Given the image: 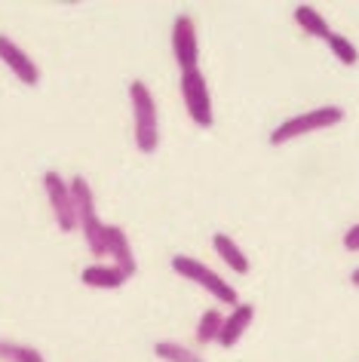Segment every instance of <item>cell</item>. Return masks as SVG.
Here are the masks:
<instances>
[{"instance_id": "cell-1", "label": "cell", "mask_w": 359, "mask_h": 362, "mask_svg": "<svg viewBox=\"0 0 359 362\" xmlns=\"http://www.w3.org/2000/svg\"><path fill=\"white\" fill-rule=\"evenodd\" d=\"M129 102H132V123H136V148L141 153H154L160 148V120H157V102L151 95L148 83L132 80Z\"/></svg>"}, {"instance_id": "cell-2", "label": "cell", "mask_w": 359, "mask_h": 362, "mask_svg": "<svg viewBox=\"0 0 359 362\" xmlns=\"http://www.w3.org/2000/svg\"><path fill=\"white\" fill-rule=\"evenodd\" d=\"M344 120V107L338 105H326V107H313V111H304V114H295L289 120H283L276 129L271 132V144H289L292 139L298 135H307V132H322L329 126H338Z\"/></svg>"}, {"instance_id": "cell-3", "label": "cell", "mask_w": 359, "mask_h": 362, "mask_svg": "<svg viewBox=\"0 0 359 362\" xmlns=\"http://www.w3.org/2000/svg\"><path fill=\"white\" fill-rule=\"evenodd\" d=\"M172 270H175L178 276H184V279H191V283H196L200 288H206V292H209L215 301L233 304V307L240 304L237 288H233L228 279H221L209 264H203V261H196L191 255H172Z\"/></svg>"}, {"instance_id": "cell-4", "label": "cell", "mask_w": 359, "mask_h": 362, "mask_svg": "<svg viewBox=\"0 0 359 362\" xmlns=\"http://www.w3.org/2000/svg\"><path fill=\"white\" fill-rule=\"evenodd\" d=\"M182 98H184L187 117H191L200 129H209V126L215 123V111H212L209 86H206V77H203L200 68L184 71L182 74Z\"/></svg>"}, {"instance_id": "cell-5", "label": "cell", "mask_w": 359, "mask_h": 362, "mask_svg": "<svg viewBox=\"0 0 359 362\" xmlns=\"http://www.w3.org/2000/svg\"><path fill=\"white\" fill-rule=\"evenodd\" d=\"M43 191H47V200H49V209H52V218H56L59 230H77L80 221H77V209H74V197H71V181H65L59 172H43Z\"/></svg>"}, {"instance_id": "cell-6", "label": "cell", "mask_w": 359, "mask_h": 362, "mask_svg": "<svg viewBox=\"0 0 359 362\" xmlns=\"http://www.w3.org/2000/svg\"><path fill=\"white\" fill-rule=\"evenodd\" d=\"M172 52H175V65L184 71L200 68V40H196V22L187 13L175 16L172 25Z\"/></svg>"}, {"instance_id": "cell-7", "label": "cell", "mask_w": 359, "mask_h": 362, "mask_svg": "<svg viewBox=\"0 0 359 362\" xmlns=\"http://www.w3.org/2000/svg\"><path fill=\"white\" fill-rule=\"evenodd\" d=\"M0 62H4V65L10 68L13 74L22 80V83H28V86H37L40 83L37 62H34L13 37H6V34H0Z\"/></svg>"}, {"instance_id": "cell-8", "label": "cell", "mask_w": 359, "mask_h": 362, "mask_svg": "<svg viewBox=\"0 0 359 362\" xmlns=\"http://www.w3.org/2000/svg\"><path fill=\"white\" fill-rule=\"evenodd\" d=\"M105 252L114 258V264L123 270L126 276H136L139 261L132 255V243L126 237V230L117 228V224H105Z\"/></svg>"}, {"instance_id": "cell-9", "label": "cell", "mask_w": 359, "mask_h": 362, "mask_svg": "<svg viewBox=\"0 0 359 362\" xmlns=\"http://www.w3.org/2000/svg\"><path fill=\"white\" fill-rule=\"evenodd\" d=\"M252 320H255V307L252 304H237L230 310V316H224V325H221L218 341L215 344H221V347H237L240 338L246 334V329L252 325Z\"/></svg>"}, {"instance_id": "cell-10", "label": "cell", "mask_w": 359, "mask_h": 362, "mask_svg": "<svg viewBox=\"0 0 359 362\" xmlns=\"http://www.w3.org/2000/svg\"><path fill=\"white\" fill-rule=\"evenodd\" d=\"M80 279H83V286H89V288H120L129 276L117 264H89V267H83Z\"/></svg>"}, {"instance_id": "cell-11", "label": "cell", "mask_w": 359, "mask_h": 362, "mask_svg": "<svg viewBox=\"0 0 359 362\" xmlns=\"http://www.w3.org/2000/svg\"><path fill=\"white\" fill-rule=\"evenodd\" d=\"M212 249H215V255H218L224 264H228L233 274H249V255H243V249L237 246V243H233L228 233H215L212 237Z\"/></svg>"}, {"instance_id": "cell-12", "label": "cell", "mask_w": 359, "mask_h": 362, "mask_svg": "<svg viewBox=\"0 0 359 362\" xmlns=\"http://www.w3.org/2000/svg\"><path fill=\"white\" fill-rule=\"evenodd\" d=\"M295 22H298V28H304L310 34V37H319V40H329L331 37V28H329V22L322 19V13L317 10V6H310V4H298L295 6Z\"/></svg>"}, {"instance_id": "cell-13", "label": "cell", "mask_w": 359, "mask_h": 362, "mask_svg": "<svg viewBox=\"0 0 359 362\" xmlns=\"http://www.w3.org/2000/svg\"><path fill=\"white\" fill-rule=\"evenodd\" d=\"M154 356L163 359V362H203L200 353H194L191 347L175 344V341H157L154 344Z\"/></svg>"}, {"instance_id": "cell-14", "label": "cell", "mask_w": 359, "mask_h": 362, "mask_svg": "<svg viewBox=\"0 0 359 362\" xmlns=\"http://www.w3.org/2000/svg\"><path fill=\"white\" fill-rule=\"evenodd\" d=\"M221 325H224V316L215 310V307H209V310L200 316V322H196V344H200V347H206V344H215V341H218Z\"/></svg>"}, {"instance_id": "cell-15", "label": "cell", "mask_w": 359, "mask_h": 362, "mask_svg": "<svg viewBox=\"0 0 359 362\" xmlns=\"http://www.w3.org/2000/svg\"><path fill=\"white\" fill-rule=\"evenodd\" d=\"M0 359L4 362H47L40 350L28 347V344H16V341H0Z\"/></svg>"}, {"instance_id": "cell-16", "label": "cell", "mask_w": 359, "mask_h": 362, "mask_svg": "<svg viewBox=\"0 0 359 362\" xmlns=\"http://www.w3.org/2000/svg\"><path fill=\"white\" fill-rule=\"evenodd\" d=\"M326 43H329V49L335 52V59L341 62V65H356L359 62V49L344 37V34H331Z\"/></svg>"}, {"instance_id": "cell-17", "label": "cell", "mask_w": 359, "mask_h": 362, "mask_svg": "<svg viewBox=\"0 0 359 362\" xmlns=\"http://www.w3.org/2000/svg\"><path fill=\"white\" fill-rule=\"evenodd\" d=\"M344 249L347 252H359V224H353V228L344 233Z\"/></svg>"}, {"instance_id": "cell-18", "label": "cell", "mask_w": 359, "mask_h": 362, "mask_svg": "<svg viewBox=\"0 0 359 362\" xmlns=\"http://www.w3.org/2000/svg\"><path fill=\"white\" fill-rule=\"evenodd\" d=\"M350 283H353V286H356V288H359V267H356V270H353V274H350Z\"/></svg>"}]
</instances>
